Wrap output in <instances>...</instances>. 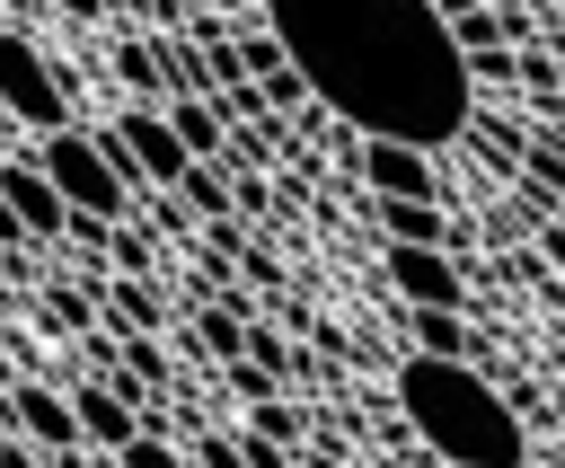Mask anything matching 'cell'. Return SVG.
Wrapping results in <instances>:
<instances>
[{"label":"cell","mask_w":565,"mask_h":468,"mask_svg":"<svg viewBox=\"0 0 565 468\" xmlns=\"http://www.w3.org/2000/svg\"><path fill=\"white\" fill-rule=\"evenodd\" d=\"M362 185L397 194V203H441V177H433L424 141H362Z\"/></svg>","instance_id":"8"},{"label":"cell","mask_w":565,"mask_h":468,"mask_svg":"<svg viewBox=\"0 0 565 468\" xmlns=\"http://www.w3.org/2000/svg\"><path fill=\"white\" fill-rule=\"evenodd\" d=\"M556 35H565V0H556Z\"/></svg>","instance_id":"29"},{"label":"cell","mask_w":565,"mask_h":468,"mask_svg":"<svg viewBox=\"0 0 565 468\" xmlns=\"http://www.w3.org/2000/svg\"><path fill=\"white\" fill-rule=\"evenodd\" d=\"M9 433H18V424H9V397H0V442H9Z\"/></svg>","instance_id":"28"},{"label":"cell","mask_w":565,"mask_h":468,"mask_svg":"<svg viewBox=\"0 0 565 468\" xmlns=\"http://www.w3.org/2000/svg\"><path fill=\"white\" fill-rule=\"evenodd\" d=\"M35 168L62 185V203H71V212H97V221H124V212H132V177L115 168L106 132L62 124V132H44V141H35Z\"/></svg>","instance_id":"3"},{"label":"cell","mask_w":565,"mask_h":468,"mask_svg":"<svg viewBox=\"0 0 565 468\" xmlns=\"http://www.w3.org/2000/svg\"><path fill=\"white\" fill-rule=\"evenodd\" d=\"M194 468H247V450H238L230 433H203V442H194Z\"/></svg>","instance_id":"25"},{"label":"cell","mask_w":565,"mask_h":468,"mask_svg":"<svg viewBox=\"0 0 565 468\" xmlns=\"http://www.w3.org/2000/svg\"><path fill=\"white\" fill-rule=\"evenodd\" d=\"M71 415H79V442H88V450H124V442L141 433V406H124L106 380H79V389H71Z\"/></svg>","instance_id":"11"},{"label":"cell","mask_w":565,"mask_h":468,"mask_svg":"<svg viewBox=\"0 0 565 468\" xmlns=\"http://www.w3.org/2000/svg\"><path fill=\"white\" fill-rule=\"evenodd\" d=\"M88 291H97V309H106L124 336H159V327H168V300H159V283H150V274H115V265H106Z\"/></svg>","instance_id":"10"},{"label":"cell","mask_w":565,"mask_h":468,"mask_svg":"<svg viewBox=\"0 0 565 468\" xmlns=\"http://www.w3.org/2000/svg\"><path fill=\"white\" fill-rule=\"evenodd\" d=\"M177 194L203 212V221H221V212H238V177H230V159H194L185 177H177Z\"/></svg>","instance_id":"14"},{"label":"cell","mask_w":565,"mask_h":468,"mask_svg":"<svg viewBox=\"0 0 565 468\" xmlns=\"http://www.w3.org/2000/svg\"><path fill=\"white\" fill-rule=\"evenodd\" d=\"M35 309H44V327H53V336H97V291H88V283H71V274H62V283H44V300H35Z\"/></svg>","instance_id":"15"},{"label":"cell","mask_w":565,"mask_h":468,"mask_svg":"<svg viewBox=\"0 0 565 468\" xmlns=\"http://www.w3.org/2000/svg\"><path fill=\"white\" fill-rule=\"evenodd\" d=\"M150 256H159V247H150V230H132V221H115V230H106V265H115V274H150Z\"/></svg>","instance_id":"20"},{"label":"cell","mask_w":565,"mask_h":468,"mask_svg":"<svg viewBox=\"0 0 565 468\" xmlns=\"http://www.w3.org/2000/svg\"><path fill=\"white\" fill-rule=\"evenodd\" d=\"M388 283H397V300L406 309H468V274H459V256L450 247H415V238H388Z\"/></svg>","instance_id":"6"},{"label":"cell","mask_w":565,"mask_h":468,"mask_svg":"<svg viewBox=\"0 0 565 468\" xmlns=\"http://www.w3.org/2000/svg\"><path fill=\"white\" fill-rule=\"evenodd\" d=\"M238 62H247V79L291 71V53H282V35H274V26H247V35H238Z\"/></svg>","instance_id":"19"},{"label":"cell","mask_w":565,"mask_h":468,"mask_svg":"<svg viewBox=\"0 0 565 468\" xmlns=\"http://www.w3.org/2000/svg\"><path fill=\"white\" fill-rule=\"evenodd\" d=\"M168 124H177V141H185L194 159H221V150H230V106H221V97H194V88H185V97H168Z\"/></svg>","instance_id":"12"},{"label":"cell","mask_w":565,"mask_h":468,"mask_svg":"<svg viewBox=\"0 0 565 468\" xmlns=\"http://www.w3.org/2000/svg\"><path fill=\"white\" fill-rule=\"evenodd\" d=\"M415 353H468V309H415Z\"/></svg>","instance_id":"17"},{"label":"cell","mask_w":565,"mask_h":468,"mask_svg":"<svg viewBox=\"0 0 565 468\" xmlns=\"http://www.w3.org/2000/svg\"><path fill=\"white\" fill-rule=\"evenodd\" d=\"M238 450H247V468H291V450H282V433H238Z\"/></svg>","instance_id":"23"},{"label":"cell","mask_w":565,"mask_h":468,"mask_svg":"<svg viewBox=\"0 0 565 468\" xmlns=\"http://www.w3.org/2000/svg\"><path fill=\"white\" fill-rule=\"evenodd\" d=\"M247 362H265L274 380L291 371V353H282V336H274V327H247Z\"/></svg>","instance_id":"24"},{"label":"cell","mask_w":565,"mask_h":468,"mask_svg":"<svg viewBox=\"0 0 565 468\" xmlns=\"http://www.w3.org/2000/svg\"><path fill=\"white\" fill-rule=\"evenodd\" d=\"M26 247H35V238H26V221H18V212H9V194H0V256H9V274H18V256H26Z\"/></svg>","instance_id":"26"},{"label":"cell","mask_w":565,"mask_h":468,"mask_svg":"<svg viewBox=\"0 0 565 468\" xmlns=\"http://www.w3.org/2000/svg\"><path fill=\"white\" fill-rule=\"evenodd\" d=\"M115 459H124V468H194V450H177V442H150V433H132Z\"/></svg>","instance_id":"21"},{"label":"cell","mask_w":565,"mask_h":468,"mask_svg":"<svg viewBox=\"0 0 565 468\" xmlns=\"http://www.w3.org/2000/svg\"><path fill=\"white\" fill-rule=\"evenodd\" d=\"M265 26L300 62L327 124L362 141H459L477 124V71L441 0H265Z\"/></svg>","instance_id":"1"},{"label":"cell","mask_w":565,"mask_h":468,"mask_svg":"<svg viewBox=\"0 0 565 468\" xmlns=\"http://www.w3.org/2000/svg\"><path fill=\"white\" fill-rule=\"evenodd\" d=\"M0 283H9V256H0Z\"/></svg>","instance_id":"30"},{"label":"cell","mask_w":565,"mask_h":468,"mask_svg":"<svg viewBox=\"0 0 565 468\" xmlns=\"http://www.w3.org/2000/svg\"><path fill=\"white\" fill-rule=\"evenodd\" d=\"M0 194H9V212L26 221V238H35V247L71 230V203H62V185H53L35 159H0Z\"/></svg>","instance_id":"9"},{"label":"cell","mask_w":565,"mask_h":468,"mask_svg":"<svg viewBox=\"0 0 565 468\" xmlns=\"http://www.w3.org/2000/svg\"><path fill=\"white\" fill-rule=\"evenodd\" d=\"M371 212H380V230H388V238L450 247V212H441V203H397V194H371Z\"/></svg>","instance_id":"13"},{"label":"cell","mask_w":565,"mask_h":468,"mask_svg":"<svg viewBox=\"0 0 565 468\" xmlns=\"http://www.w3.org/2000/svg\"><path fill=\"white\" fill-rule=\"evenodd\" d=\"M397 415L415 424V442L441 468H521L530 459V424L459 353H406L397 362Z\"/></svg>","instance_id":"2"},{"label":"cell","mask_w":565,"mask_h":468,"mask_svg":"<svg viewBox=\"0 0 565 468\" xmlns=\"http://www.w3.org/2000/svg\"><path fill=\"white\" fill-rule=\"evenodd\" d=\"M106 150H115V168H124L132 185H159V194H177V177L194 168V150L177 141L168 106H124V115L106 124Z\"/></svg>","instance_id":"5"},{"label":"cell","mask_w":565,"mask_h":468,"mask_svg":"<svg viewBox=\"0 0 565 468\" xmlns=\"http://www.w3.org/2000/svg\"><path fill=\"white\" fill-rule=\"evenodd\" d=\"M450 35H459V53L477 62V53H503L512 35H503V9H486V0H468V9H450Z\"/></svg>","instance_id":"16"},{"label":"cell","mask_w":565,"mask_h":468,"mask_svg":"<svg viewBox=\"0 0 565 468\" xmlns=\"http://www.w3.org/2000/svg\"><path fill=\"white\" fill-rule=\"evenodd\" d=\"M115 71H124L132 88H150V79H159V44H141V35H132V44H115Z\"/></svg>","instance_id":"22"},{"label":"cell","mask_w":565,"mask_h":468,"mask_svg":"<svg viewBox=\"0 0 565 468\" xmlns=\"http://www.w3.org/2000/svg\"><path fill=\"white\" fill-rule=\"evenodd\" d=\"M9 424L53 459V468H71L88 442H79V415H71V389H44V380H18L9 389Z\"/></svg>","instance_id":"7"},{"label":"cell","mask_w":565,"mask_h":468,"mask_svg":"<svg viewBox=\"0 0 565 468\" xmlns=\"http://www.w3.org/2000/svg\"><path fill=\"white\" fill-rule=\"evenodd\" d=\"M0 115L26 124V132H62V124H71V79H62V71L44 62V44L18 35V26H0Z\"/></svg>","instance_id":"4"},{"label":"cell","mask_w":565,"mask_h":468,"mask_svg":"<svg viewBox=\"0 0 565 468\" xmlns=\"http://www.w3.org/2000/svg\"><path fill=\"white\" fill-rule=\"evenodd\" d=\"M53 9H62V18H97L106 0H53Z\"/></svg>","instance_id":"27"},{"label":"cell","mask_w":565,"mask_h":468,"mask_svg":"<svg viewBox=\"0 0 565 468\" xmlns=\"http://www.w3.org/2000/svg\"><path fill=\"white\" fill-rule=\"evenodd\" d=\"M203 353H212V362H238V353H247V318L203 300Z\"/></svg>","instance_id":"18"}]
</instances>
